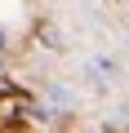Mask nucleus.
Listing matches in <instances>:
<instances>
[{
	"label": "nucleus",
	"instance_id": "f03ea898",
	"mask_svg": "<svg viewBox=\"0 0 129 133\" xmlns=\"http://www.w3.org/2000/svg\"><path fill=\"white\" fill-rule=\"evenodd\" d=\"M31 102L22 93H0V120H18V111H27Z\"/></svg>",
	"mask_w": 129,
	"mask_h": 133
},
{
	"label": "nucleus",
	"instance_id": "f257e3e1",
	"mask_svg": "<svg viewBox=\"0 0 129 133\" xmlns=\"http://www.w3.org/2000/svg\"><path fill=\"white\" fill-rule=\"evenodd\" d=\"M85 80H89L94 89H111V80H116V58H111V53H94V58L85 62Z\"/></svg>",
	"mask_w": 129,
	"mask_h": 133
},
{
	"label": "nucleus",
	"instance_id": "423d86ee",
	"mask_svg": "<svg viewBox=\"0 0 129 133\" xmlns=\"http://www.w3.org/2000/svg\"><path fill=\"white\" fill-rule=\"evenodd\" d=\"M125 5H129V0H125Z\"/></svg>",
	"mask_w": 129,
	"mask_h": 133
},
{
	"label": "nucleus",
	"instance_id": "7ed1b4c3",
	"mask_svg": "<svg viewBox=\"0 0 129 133\" xmlns=\"http://www.w3.org/2000/svg\"><path fill=\"white\" fill-rule=\"evenodd\" d=\"M49 102H53V107H71L76 98H71L67 89H62V84H53V89H49Z\"/></svg>",
	"mask_w": 129,
	"mask_h": 133
},
{
	"label": "nucleus",
	"instance_id": "20e7f679",
	"mask_svg": "<svg viewBox=\"0 0 129 133\" xmlns=\"http://www.w3.org/2000/svg\"><path fill=\"white\" fill-rule=\"evenodd\" d=\"M0 49H5V31H0Z\"/></svg>",
	"mask_w": 129,
	"mask_h": 133
},
{
	"label": "nucleus",
	"instance_id": "39448f33",
	"mask_svg": "<svg viewBox=\"0 0 129 133\" xmlns=\"http://www.w3.org/2000/svg\"><path fill=\"white\" fill-rule=\"evenodd\" d=\"M125 53H129V40H125Z\"/></svg>",
	"mask_w": 129,
	"mask_h": 133
}]
</instances>
